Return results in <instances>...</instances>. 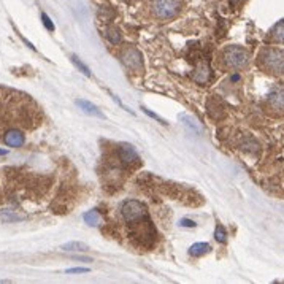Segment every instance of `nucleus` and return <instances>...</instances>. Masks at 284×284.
<instances>
[{"mask_svg":"<svg viewBox=\"0 0 284 284\" xmlns=\"http://www.w3.org/2000/svg\"><path fill=\"white\" fill-rule=\"evenodd\" d=\"M251 62V53L243 46L229 45L217 54V67L224 71H240L248 69Z\"/></svg>","mask_w":284,"mask_h":284,"instance_id":"f257e3e1","label":"nucleus"},{"mask_svg":"<svg viewBox=\"0 0 284 284\" xmlns=\"http://www.w3.org/2000/svg\"><path fill=\"white\" fill-rule=\"evenodd\" d=\"M257 69L270 76H284V50L275 46H264L256 56Z\"/></svg>","mask_w":284,"mask_h":284,"instance_id":"f03ea898","label":"nucleus"},{"mask_svg":"<svg viewBox=\"0 0 284 284\" xmlns=\"http://www.w3.org/2000/svg\"><path fill=\"white\" fill-rule=\"evenodd\" d=\"M183 0H151V13L160 21L177 18L183 11Z\"/></svg>","mask_w":284,"mask_h":284,"instance_id":"7ed1b4c3","label":"nucleus"},{"mask_svg":"<svg viewBox=\"0 0 284 284\" xmlns=\"http://www.w3.org/2000/svg\"><path fill=\"white\" fill-rule=\"evenodd\" d=\"M264 108L270 116L284 118V84H275L264 100Z\"/></svg>","mask_w":284,"mask_h":284,"instance_id":"20e7f679","label":"nucleus"},{"mask_svg":"<svg viewBox=\"0 0 284 284\" xmlns=\"http://www.w3.org/2000/svg\"><path fill=\"white\" fill-rule=\"evenodd\" d=\"M121 214H123L125 222L134 224V222L142 221L144 217V214H146V207L138 200H125L123 203V207H121Z\"/></svg>","mask_w":284,"mask_h":284,"instance_id":"39448f33","label":"nucleus"},{"mask_svg":"<svg viewBox=\"0 0 284 284\" xmlns=\"http://www.w3.org/2000/svg\"><path fill=\"white\" fill-rule=\"evenodd\" d=\"M119 59L124 64V67H127L132 71H137V73H142L144 69L142 53L137 48H125V50L119 53Z\"/></svg>","mask_w":284,"mask_h":284,"instance_id":"423d86ee","label":"nucleus"},{"mask_svg":"<svg viewBox=\"0 0 284 284\" xmlns=\"http://www.w3.org/2000/svg\"><path fill=\"white\" fill-rule=\"evenodd\" d=\"M118 153H119L121 160L127 165H137L138 162H140V156H138L137 149L129 143H121L118 148Z\"/></svg>","mask_w":284,"mask_h":284,"instance_id":"0eeeda50","label":"nucleus"},{"mask_svg":"<svg viewBox=\"0 0 284 284\" xmlns=\"http://www.w3.org/2000/svg\"><path fill=\"white\" fill-rule=\"evenodd\" d=\"M211 78H213V70H211V67L207 62H200L195 67V70L192 71V80L197 84H200V86L208 84L211 81Z\"/></svg>","mask_w":284,"mask_h":284,"instance_id":"6e6552de","label":"nucleus"},{"mask_svg":"<svg viewBox=\"0 0 284 284\" xmlns=\"http://www.w3.org/2000/svg\"><path fill=\"white\" fill-rule=\"evenodd\" d=\"M3 143L8 144V146H11V148H21L22 144L26 143V137H24V134H22L21 130L10 129V130L5 132Z\"/></svg>","mask_w":284,"mask_h":284,"instance_id":"1a4fd4ad","label":"nucleus"},{"mask_svg":"<svg viewBox=\"0 0 284 284\" xmlns=\"http://www.w3.org/2000/svg\"><path fill=\"white\" fill-rule=\"evenodd\" d=\"M267 40L271 41V43H276V45H284V19L278 21L275 24L273 29L270 30Z\"/></svg>","mask_w":284,"mask_h":284,"instance_id":"9d476101","label":"nucleus"},{"mask_svg":"<svg viewBox=\"0 0 284 284\" xmlns=\"http://www.w3.org/2000/svg\"><path fill=\"white\" fill-rule=\"evenodd\" d=\"M76 105L80 106L86 114H89V116H95L99 119H105V114L100 111V108L95 106L94 104H90V102H88V100H76Z\"/></svg>","mask_w":284,"mask_h":284,"instance_id":"9b49d317","label":"nucleus"},{"mask_svg":"<svg viewBox=\"0 0 284 284\" xmlns=\"http://www.w3.org/2000/svg\"><path fill=\"white\" fill-rule=\"evenodd\" d=\"M60 249L65 252H86L89 251V246L86 243H81V241H69V243H64L60 246Z\"/></svg>","mask_w":284,"mask_h":284,"instance_id":"f8f14e48","label":"nucleus"},{"mask_svg":"<svg viewBox=\"0 0 284 284\" xmlns=\"http://www.w3.org/2000/svg\"><path fill=\"white\" fill-rule=\"evenodd\" d=\"M26 217L24 216H19L18 213H15L13 210H2L0 211V221L2 222H7V224H10V222H19V221H24Z\"/></svg>","mask_w":284,"mask_h":284,"instance_id":"ddd939ff","label":"nucleus"},{"mask_svg":"<svg viewBox=\"0 0 284 284\" xmlns=\"http://www.w3.org/2000/svg\"><path fill=\"white\" fill-rule=\"evenodd\" d=\"M105 37L106 40L110 41V43L113 45H118L121 40H123V35H121V30L118 27H114V26H108L105 29Z\"/></svg>","mask_w":284,"mask_h":284,"instance_id":"4468645a","label":"nucleus"},{"mask_svg":"<svg viewBox=\"0 0 284 284\" xmlns=\"http://www.w3.org/2000/svg\"><path fill=\"white\" fill-rule=\"evenodd\" d=\"M211 251V246L208 243H195V245H192L189 248V256H203V254H207V252Z\"/></svg>","mask_w":284,"mask_h":284,"instance_id":"2eb2a0df","label":"nucleus"},{"mask_svg":"<svg viewBox=\"0 0 284 284\" xmlns=\"http://www.w3.org/2000/svg\"><path fill=\"white\" fill-rule=\"evenodd\" d=\"M240 148L243 149V151H248V153H259V149H261V144H259L254 138H251V137H248L243 140V143L240 144Z\"/></svg>","mask_w":284,"mask_h":284,"instance_id":"dca6fc26","label":"nucleus"},{"mask_svg":"<svg viewBox=\"0 0 284 284\" xmlns=\"http://www.w3.org/2000/svg\"><path fill=\"white\" fill-rule=\"evenodd\" d=\"M99 16H100L102 21L110 22V21L114 19V16H116V11H114L110 5H102L100 10H99Z\"/></svg>","mask_w":284,"mask_h":284,"instance_id":"f3484780","label":"nucleus"},{"mask_svg":"<svg viewBox=\"0 0 284 284\" xmlns=\"http://www.w3.org/2000/svg\"><path fill=\"white\" fill-rule=\"evenodd\" d=\"M83 219L84 222H86L88 226H99V222H100V214L97 213V211H88V213H84L83 216Z\"/></svg>","mask_w":284,"mask_h":284,"instance_id":"a211bd4d","label":"nucleus"},{"mask_svg":"<svg viewBox=\"0 0 284 284\" xmlns=\"http://www.w3.org/2000/svg\"><path fill=\"white\" fill-rule=\"evenodd\" d=\"M71 62L75 64V67H76L78 70H80L81 73H84L86 76H90V70H89V67H88V65H84V64L81 62L80 57H78L76 54H71Z\"/></svg>","mask_w":284,"mask_h":284,"instance_id":"6ab92c4d","label":"nucleus"},{"mask_svg":"<svg viewBox=\"0 0 284 284\" xmlns=\"http://www.w3.org/2000/svg\"><path fill=\"white\" fill-rule=\"evenodd\" d=\"M181 119H183V123L186 124L187 129H191L192 132H200V127H198V123L197 121H194L191 116H179Z\"/></svg>","mask_w":284,"mask_h":284,"instance_id":"aec40b11","label":"nucleus"},{"mask_svg":"<svg viewBox=\"0 0 284 284\" xmlns=\"http://www.w3.org/2000/svg\"><path fill=\"white\" fill-rule=\"evenodd\" d=\"M214 238H216V241H219V243H226V240H227V232H226L224 226L217 224L216 231H214Z\"/></svg>","mask_w":284,"mask_h":284,"instance_id":"412c9836","label":"nucleus"},{"mask_svg":"<svg viewBox=\"0 0 284 284\" xmlns=\"http://www.w3.org/2000/svg\"><path fill=\"white\" fill-rule=\"evenodd\" d=\"M142 110H143L144 113H146V114H148V116H151V118H153L154 121H157V123H160L162 125H167V121H165V119H162V118H159V116H157V114H154L153 111H149V110H148V108H144V106H142Z\"/></svg>","mask_w":284,"mask_h":284,"instance_id":"4be33fe9","label":"nucleus"},{"mask_svg":"<svg viewBox=\"0 0 284 284\" xmlns=\"http://www.w3.org/2000/svg\"><path fill=\"white\" fill-rule=\"evenodd\" d=\"M41 21H43V24H45V27L50 30V32H53L54 30V24H53V21L50 19V16H48L46 13H41Z\"/></svg>","mask_w":284,"mask_h":284,"instance_id":"5701e85b","label":"nucleus"},{"mask_svg":"<svg viewBox=\"0 0 284 284\" xmlns=\"http://www.w3.org/2000/svg\"><path fill=\"white\" fill-rule=\"evenodd\" d=\"M65 273H70V275H73V273H89V268H86V267L67 268V270H65Z\"/></svg>","mask_w":284,"mask_h":284,"instance_id":"b1692460","label":"nucleus"},{"mask_svg":"<svg viewBox=\"0 0 284 284\" xmlns=\"http://www.w3.org/2000/svg\"><path fill=\"white\" fill-rule=\"evenodd\" d=\"M179 226H183V227H189V229H192V227H195L197 224L194 221H191V219H181L179 221Z\"/></svg>","mask_w":284,"mask_h":284,"instance_id":"393cba45","label":"nucleus"},{"mask_svg":"<svg viewBox=\"0 0 284 284\" xmlns=\"http://www.w3.org/2000/svg\"><path fill=\"white\" fill-rule=\"evenodd\" d=\"M75 261H81V262H90V257H83V256H75Z\"/></svg>","mask_w":284,"mask_h":284,"instance_id":"a878e982","label":"nucleus"},{"mask_svg":"<svg viewBox=\"0 0 284 284\" xmlns=\"http://www.w3.org/2000/svg\"><path fill=\"white\" fill-rule=\"evenodd\" d=\"M232 2H233L235 5H240V3H243V2H246V0H232Z\"/></svg>","mask_w":284,"mask_h":284,"instance_id":"bb28decb","label":"nucleus"},{"mask_svg":"<svg viewBox=\"0 0 284 284\" xmlns=\"http://www.w3.org/2000/svg\"><path fill=\"white\" fill-rule=\"evenodd\" d=\"M5 154H8V151L7 149H0V156H5Z\"/></svg>","mask_w":284,"mask_h":284,"instance_id":"cd10ccee","label":"nucleus"},{"mask_svg":"<svg viewBox=\"0 0 284 284\" xmlns=\"http://www.w3.org/2000/svg\"><path fill=\"white\" fill-rule=\"evenodd\" d=\"M7 283H10L8 280H0V284H7Z\"/></svg>","mask_w":284,"mask_h":284,"instance_id":"c85d7f7f","label":"nucleus"}]
</instances>
